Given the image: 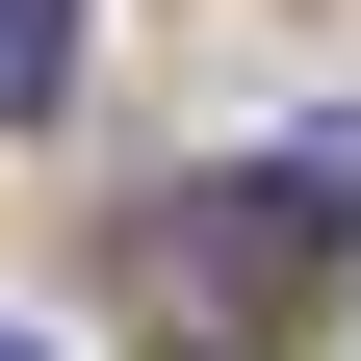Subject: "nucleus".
I'll list each match as a JSON object with an SVG mask.
<instances>
[{
	"label": "nucleus",
	"instance_id": "nucleus-1",
	"mask_svg": "<svg viewBox=\"0 0 361 361\" xmlns=\"http://www.w3.org/2000/svg\"><path fill=\"white\" fill-rule=\"evenodd\" d=\"M78 78V0H0V104H52Z\"/></svg>",
	"mask_w": 361,
	"mask_h": 361
},
{
	"label": "nucleus",
	"instance_id": "nucleus-2",
	"mask_svg": "<svg viewBox=\"0 0 361 361\" xmlns=\"http://www.w3.org/2000/svg\"><path fill=\"white\" fill-rule=\"evenodd\" d=\"M0 361H26V336H0Z\"/></svg>",
	"mask_w": 361,
	"mask_h": 361
}]
</instances>
